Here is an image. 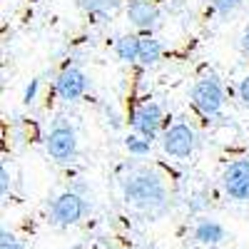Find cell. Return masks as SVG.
Returning <instances> with one entry per match:
<instances>
[{
	"mask_svg": "<svg viewBox=\"0 0 249 249\" xmlns=\"http://www.w3.org/2000/svg\"><path fill=\"white\" fill-rule=\"evenodd\" d=\"M122 197L135 210L157 214L167 204V187H164V182L157 172L137 170L127 179H122Z\"/></svg>",
	"mask_w": 249,
	"mask_h": 249,
	"instance_id": "obj_1",
	"label": "cell"
},
{
	"mask_svg": "<svg viewBox=\"0 0 249 249\" xmlns=\"http://www.w3.org/2000/svg\"><path fill=\"white\" fill-rule=\"evenodd\" d=\"M192 105L204 117H217L224 107V90L217 77H202L192 88Z\"/></svg>",
	"mask_w": 249,
	"mask_h": 249,
	"instance_id": "obj_2",
	"label": "cell"
},
{
	"mask_svg": "<svg viewBox=\"0 0 249 249\" xmlns=\"http://www.w3.org/2000/svg\"><path fill=\"white\" fill-rule=\"evenodd\" d=\"M88 210L90 207H88L85 197L68 190V192H62L53 202V222L57 227H72V224H77L82 217L88 214Z\"/></svg>",
	"mask_w": 249,
	"mask_h": 249,
	"instance_id": "obj_3",
	"label": "cell"
},
{
	"mask_svg": "<svg viewBox=\"0 0 249 249\" xmlns=\"http://www.w3.org/2000/svg\"><path fill=\"white\" fill-rule=\"evenodd\" d=\"M195 144H197V137H195V130L190 127V124L184 122H175L170 124L167 130H164L162 135V150L167 152L170 157H190L195 152Z\"/></svg>",
	"mask_w": 249,
	"mask_h": 249,
	"instance_id": "obj_4",
	"label": "cell"
},
{
	"mask_svg": "<svg viewBox=\"0 0 249 249\" xmlns=\"http://www.w3.org/2000/svg\"><path fill=\"white\" fill-rule=\"evenodd\" d=\"M45 147H48V155L57 162H70L77 152V137H75V130L70 124H62L57 122L55 127L48 132L45 137Z\"/></svg>",
	"mask_w": 249,
	"mask_h": 249,
	"instance_id": "obj_5",
	"label": "cell"
},
{
	"mask_svg": "<svg viewBox=\"0 0 249 249\" xmlns=\"http://www.w3.org/2000/svg\"><path fill=\"white\" fill-rule=\"evenodd\" d=\"M224 195L234 202H249V160H237L222 175Z\"/></svg>",
	"mask_w": 249,
	"mask_h": 249,
	"instance_id": "obj_6",
	"label": "cell"
},
{
	"mask_svg": "<svg viewBox=\"0 0 249 249\" xmlns=\"http://www.w3.org/2000/svg\"><path fill=\"white\" fill-rule=\"evenodd\" d=\"M162 120H164L162 107L157 105V102L147 100V102H142V105L135 110V115H132V127H135L137 135H142L144 140L152 142V140L157 137L160 127H162Z\"/></svg>",
	"mask_w": 249,
	"mask_h": 249,
	"instance_id": "obj_7",
	"label": "cell"
},
{
	"mask_svg": "<svg viewBox=\"0 0 249 249\" xmlns=\"http://www.w3.org/2000/svg\"><path fill=\"white\" fill-rule=\"evenodd\" d=\"M85 90H88V77L77 68H65L55 80V92H57L60 100H65V102L80 100L82 95H85Z\"/></svg>",
	"mask_w": 249,
	"mask_h": 249,
	"instance_id": "obj_8",
	"label": "cell"
},
{
	"mask_svg": "<svg viewBox=\"0 0 249 249\" xmlns=\"http://www.w3.org/2000/svg\"><path fill=\"white\" fill-rule=\"evenodd\" d=\"M192 239L202 247H217L227 239V232H224V227L214 219H199L195 224V230H192Z\"/></svg>",
	"mask_w": 249,
	"mask_h": 249,
	"instance_id": "obj_9",
	"label": "cell"
},
{
	"mask_svg": "<svg viewBox=\"0 0 249 249\" xmlns=\"http://www.w3.org/2000/svg\"><path fill=\"white\" fill-rule=\"evenodd\" d=\"M127 18H130L132 25H137V28H142V30H150V28L157 23L160 10L150 3V0H130Z\"/></svg>",
	"mask_w": 249,
	"mask_h": 249,
	"instance_id": "obj_10",
	"label": "cell"
},
{
	"mask_svg": "<svg viewBox=\"0 0 249 249\" xmlns=\"http://www.w3.org/2000/svg\"><path fill=\"white\" fill-rule=\"evenodd\" d=\"M115 53L122 62H140V53H142V37L137 35H122L115 43Z\"/></svg>",
	"mask_w": 249,
	"mask_h": 249,
	"instance_id": "obj_11",
	"label": "cell"
},
{
	"mask_svg": "<svg viewBox=\"0 0 249 249\" xmlns=\"http://www.w3.org/2000/svg\"><path fill=\"white\" fill-rule=\"evenodd\" d=\"M162 57V43L155 37H147V40H142V53H140V62L144 68H150V65H157Z\"/></svg>",
	"mask_w": 249,
	"mask_h": 249,
	"instance_id": "obj_12",
	"label": "cell"
},
{
	"mask_svg": "<svg viewBox=\"0 0 249 249\" xmlns=\"http://www.w3.org/2000/svg\"><path fill=\"white\" fill-rule=\"evenodd\" d=\"M77 5L90 15H105V13L120 8V0H77Z\"/></svg>",
	"mask_w": 249,
	"mask_h": 249,
	"instance_id": "obj_13",
	"label": "cell"
},
{
	"mask_svg": "<svg viewBox=\"0 0 249 249\" xmlns=\"http://www.w3.org/2000/svg\"><path fill=\"white\" fill-rule=\"evenodd\" d=\"M150 140H144L142 135H127V140H124V147H127L130 150V155H137V157H144V155H147L150 152Z\"/></svg>",
	"mask_w": 249,
	"mask_h": 249,
	"instance_id": "obj_14",
	"label": "cell"
},
{
	"mask_svg": "<svg viewBox=\"0 0 249 249\" xmlns=\"http://www.w3.org/2000/svg\"><path fill=\"white\" fill-rule=\"evenodd\" d=\"M242 5V0H212V8L222 15V18H227V15H232L237 8Z\"/></svg>",
	"mask_w": 249,
	"mask_h": 249,
	"instance_id": "obj_15",
	"label": "cell"
},
{
	"mask_svg": "<svg viewBox=\"0 0 249 249\" xmlns=\"http://www.w3.org/2000/svg\"><path fill=\"white\" fill-rule=\"evenodd\" d=\"M0 249H25V244L20 242L13 232L3 230V232H0Z\"/></svg>",
	"mask_w": 249,
	"mask_h": 249,
	"instance_id": "obj_16",
	"label": "cell"
},
{
	"mask_svg": "<svg viewBox=\"0 0 249 249\" xmlns=\"http://www.w3.org/2000/svg\"><path fill=\"white\" fill-rule=\"evenodd\" d=\"M37 88H40V80H30V85L25 88V97H23L25 105H33V102H35V97H37Z\"/></svg>",
	"mask_w": 249,
	"mask_h": 249,
	"instance_id": "obj_17",
	"label": "cell"
},
{
	"mask_svg": "<svg viewBox=\"0 0 249 249\" xmlns=\"http://www.w3.org/2000/svg\"><path fill=\"white\" fill-rule=\"evenodd\" d=\"M8 190H10V175H8V167L3 164L0 167V195L8 197Z\"/></svg>",
	"mask_w": 249,
	"mask_h": 249,
	"instance_id": "obj_18",
	"label": "cell"
},
{
	"mask_svg": "<svg viewBox=\"0 0 249 249\" xmlns=\"http://www.w3.org/2000/svg\"><path fill=\"white\" fill-rule=\"evenodd\" d=\"M237 95H239V100L244 102V105L249 107V75L239 82V88H237Z\"/></svg>",
	"mask_w": 249,
	"mask_h": 249,
	"instance_id": "obj_19",
	"label": "cell"
},
{
	"mask_svg": "<svg viewBox=\"0 0 249 249\" xmlns=\"http://www.w3.org/2000/svg\"><path fill=\"white\" fill-rule=\"evenodd\" d=\"M242 50L249 55V28L244 30V35H242Z\"/></svg>",
	"mask_w": 249,
	"mask_h": 249,
	"instance_id": "obj_20",
	"label": "cell"
}]
</instances>
